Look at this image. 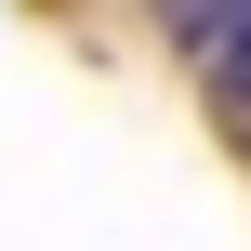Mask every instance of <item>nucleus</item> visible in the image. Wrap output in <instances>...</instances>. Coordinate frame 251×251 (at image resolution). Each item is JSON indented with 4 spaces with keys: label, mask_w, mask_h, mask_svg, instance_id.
Returning a JSON list of instances; mask_svg holds the SVG:
<instances>
[{
    "label": "nucleus",
    "mask_w": 251,
    "mask_h": 251,
    "mask_svg": "<svg viewBox=\"0 0 251 251\" xmlns=\"http://www.w3.org/2000/svg\"><path fill=\"white\" fill-rule=\"evenodd\" d=\"M172 26H185L199 53H225V93L251 106V13H172Z\"/></svg>",
    "instance_id": "nucleus-1"
}]
</instances>
